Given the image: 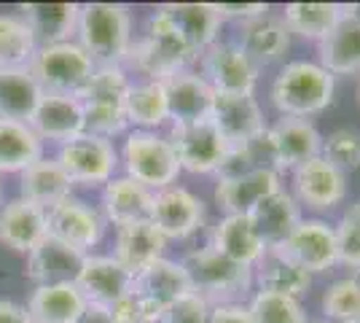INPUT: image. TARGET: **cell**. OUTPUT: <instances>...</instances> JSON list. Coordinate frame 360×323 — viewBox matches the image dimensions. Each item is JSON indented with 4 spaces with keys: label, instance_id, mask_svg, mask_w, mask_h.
<instances>
[{
    "label": "cell",
    "instance_id": "1",
    "mask_svg": "<svg viewBox=\"0 0 360 323\" xmlns=\"http://www.w3.org/2000/svg\"><path fill=\"white\" fill-rule=\"evenodd\" d=\"M75 44L94 65H127L135 44L132 11L121 3H84L75 25Z\"/></svg>",
    "mask_w": 360,
    "mask_h": 323
},
{
    "label": "cell",
    "instance_id": "2",
    "mask_svg": "<svg viewBox=\"0 0 360 323\" xmlns=\"http://www.w3.org/2000/svg\"><path fill=\"white\" fill-rule=\"evenodd\" d=\"M196 60H199V54L180 35V30L172 25V19L162 8H156L148 16L143 35L135 38V44L129 49L127 65L143 78L165 81L180 70H188Z\"/></svg>",
    "mask_w": 360,
    "mask_h": 323
},
{
    "label": "cell",
    "instance_id": "3",
    "mask_svg": "<svg viewBox=\"0 0 360 323\" xmlns=\"http://www.w3.org/2000/svg\"><path fill=\"white\" fill-rule=\"evenodd\" d=\"M336 92V78L312 60H293L280 68L271 81V106L280 116L309 119L330 106Z\"/></svg>",
    "mask_w": 360,
    "mask_h": 323
},
{
    "label": "cell",
    "instance_id": "4",
    "mask_svg": "<svg viewBox=\"0 0 360 323\" xmlns=\"http://www.w3.org/2000/svg\"><path fill=\"white\" fill-rule=\"evenodd\" d=\"M119 167L127 178L143 184L150 191L172 186L183 172L172 140L165 132L148 129H129L124 135L119 148Z\"/></svg>",
    "mask_w": 360,
    "mask_h": 323
},
{
    "label": "cell",
    "instance_id": "5",
    "mask_svg": "<svg viewBox=\"0 0 360 323\" xmlns=\"http://www.w3.org/2000/svg\"><path fill=\"white\" fill-rule=\"evenodd\" d=\"M183 267L188 272L191 289L207 305H226L240 302L253 286V270L245 264L231 262L212 246L196 248L183 256Z\"/></svg>",
    "mask_w": 360,
    "mask_h": 323
},
{
    "label": "cell",
    "instance_id": "6",
    "mask_svg": "<svg viewBox=\"0 0 360 323\" xmlns=\"http://www.w3.org/2000/svg\"><path fill=\"white\" fill-rule=\"evenodd\" d=\"M94 68L97 65L91 62L89 54L75 41L38 46V51H35V57L30 62V73L41 84L44 92L73 94V97H78L81 89L86 87Z\"/></svg>",
    "mask_w": 360,
    "mask_h": 323
},
{
    "label": "cell",
    "instance_id": "7",
    "mask_svg": "<svg viewBox=\"0 0 360 323\" xmlns=\"http://www.w3.org/2000/svg\"><path fill=\"white\" fill-rule=\"evenodd\" d=\"M54 159L68 172V178L81 186H105L119 172V148L113 140L94 138L89 132L62 143Z\"/></svg>",
    "mask_w": 360,
    "mask_h": 323
},
{
    "label": "cell",
    "instance_id": "8",
    "mask_svg": "<svg viewBox=\"0 0 360 323\" xmlns=\"http://www.w3.org/2000/svg\"><path fill=\"white\" fill-rule=\"evenodd\" d=\"M167 138L172 140L180 170L191 175H215L231 148L210 119L191 124H169Z\"/></svg>",
    "mask_w": 360,
    "mask_h": 323
},
{
    "label": "cell",
    "instance_id": "9",
    "mask_svg": "<svg viewBox=\"0 0 360 323\" xmlns=\"http://www.w3.org/2000/svg\"><path fill=\"white\" fill-rule=\"evenodd\" d=\"M199 73L218 94H255L258 73L250 57L234 41H218L199 54Z\"/></svg>",
    "mask_w": 360,
    "mask_h": 323
},
{
    "label": "cell",
    "instance_id": "10",
    "mask_svg": "<svg viewBox=\"0 0 360 323\" xmlns=\"http://www.w3.org/2000/svg\"><path fill=\"white\" fill-rule=\"evenodd\" d=\"M148 221L162 232L167 243L169 240H188L191 234H196L205 227L207 208L194 191H188L186 186L172 184L167 189L153 191Z\"/></svg>",
    "mask_w": 360,
    "mask_h": 323
},
{
    "label": "cell",
    "instance_id": "11",
    "mask_svg": "<svg viewBox=\"0 0 360 323\" xmlns=\"http://www.w3.org/2000/svg\"><path fill=\"white\" fill-rule=\"evenodd\" d=\"M105 232L108 221L105 215L100 213V208L78 200L75 194L49 210V234L78 248L81 253H91V248L103 243Z\"/></svg>",
    "mask_w": 360,
    "mask_h": 323
},
{
    "label": "cell",
    "instance_id": "12",
    "mask_svg": "<svg viewBox=\"0 0 360 323\" xmlns=\"http://www.w3.org/2000/svg\"><path fill=\"white\" fill-rule=\"evenodd\" d=\"M283 251L301 270L309 275L328 272L339 264V248H336V229L323 218H301L296 229L288 234Z\"/></svg>",
    "mask_w": 360,
    "mask_h": 323
},
{
    "label": "cell",
    "instance_id": "13",
    "mask_svg": "<svg viewBox=\"0 0 360 323\" xmlns=\"http://www.w3.org/2000/svg\"><path fill=\"white\" fill-rule=\"evenodd\" d=\"M132 280L135 275L124 264L116 262L110 253H86L81 272L75 277V286L84 293L86 305L110 308L121 296L132 291Z\"/></svg>",
    "mask_w": 360,
    "mask_h": 323
},
{
    "label": "cell",
    "instance_id": "14",
    "mask_svg": "<svg viewBox=\"0 0 360 323\" xmlns=\"http://www.w3.org/2000/svg\"><path fill=\"white\" fill-rule=\"evenodd\" d=\"M293 172V197L309 210H333L347 197V175L323 156L304 162Z\"/></svg>",
    "mask_w": 360,
    "mask_h": 323
},
{
    "label": "cell",
    "instance_id": "15",
    "mask_svg": "<svg viewBox=\"0 0 360 323\" xmlns=\"http://www.w3.org/2000/svg\"><path fill=\"white\" fill-rule=\"evenodd\" d=\"M32 132L46 143H68L86 132L84 122V103L73 94H51L44 92L41 103L30 119Z\"/></svg>",
    "mask_w": 360,
    "mask_h": 323
},
{
    "label": "cell",
    "instance_id": "16",
    "mask_svg": "<svg viewBox=\"0 0 360 323\" xmlns=\"http://www.w3.org/2000/svg\"><path fill=\"white\" fill-rule=\"evenodd\" d=\"M84 259H86V253H81L78 248L49 234L27 253V280L32 283V289L75 283Z\"/></svg>",
    "mask_w": 360,
    "mask_h": 323
},
{
    "label": "cell",
    "instance_id": "17",
    "mask_svg": "<svg viewBox=\"0 0 360 323\" xmlns=\"http://www.w3.org/2000/svg\"><path fill=\"white\" fill-rule=\"evenodd\" d=\"M210 122L218 127L229 146H245L248 140L258 135L266 122L264 110L258 106L255 94H218L212 100Z\"/></svg>",
    "mask_w": 360,
    "mask_h": 323
},
{
    "label": "cell",
    "instance_id": "18",
    "mask_svg": "<svg viewBox=\"0 0 360 323\" xmlns=\"http://www.w3.org/2000/svg\"><path fill=\"white\" fill-rule=\"evenodd\" d=\"M167 106H169V124H191L210 119L215 92L202 78L199 70L188 68L175 76L165 78Z\"/></svg>",
    "mask_w": 360,
    "mask_h": 323
},
{
    "label": "cell",
    "instance_id": "19",
    "mask_svg": "<svg viewBox=\"0 0 360 323\" xmlns=\"http://www.w3.org/2000/svg\"><path fill=\"white\" fill-rule=\"evenodd\" d=\"M49 237V213L25 197L0 205V243L16 253H30Z\"/></svg>",
    "mask_w": 360,
    "mask_h": 323
},
{
    "label": "cell",
    "instance_id": "20",
    "mask_svg": "<svg viewBox=\"0 0 360 323\" xmlns=\"http://www.w3.org/2000/svg\"><path fill=\"white\" fill-rule=\"evenodd\" d=\"M132 291L167 312L175 302H180L183 296H188L194 289H191L186 267L165 256V259L148 264L146 270L137 272L135 280H132Z\"/></svg>",
    "mask_w": 360,
    "mask_h": 323
},
{
    "label": "cell",
    "instance_id": "21",
    "mask_svg": "<svg viewBox=\"0 0 360 323\" xmlns=\"http://www.w3.org/2000/svg\"><path fill=\"white\" fill-rule=\"evenodd\" d=\"M283 189L280 172L271 170H250L237 178H226L215 186V205L224 215H250L258 202L264 197Z\"/></svg>",
    "mask_w": 360,
    "mask_h": 323
},
{
    "label": "cell",
    "instance_id": "22",
    "mask_svg": "<svg viewBox=\"0 0 360 323\" xmlns=\"http://www.w3.org/2000/svg\"><path fill=\"white\" fill-rule=\"evenodd\" d=\"M73 189L75 184L54 156H41L38 162L19 172V197L44 208L46 213L68 197H73Z\"/></svg>",
    "mask_w": 360,
    "mask_h": 323
},
{
    "label": "cell",
    "instance_id": "23",
    "mask_svg": "<svg viewBox=\"0 0 360 323\" xmlns=\"http://www.w3.org/2000/svg\"><path fill=\"white\" fill-rule=\"evenodd\" d=\"M234 44L250 57L255 68H264V65H271L285 54L290 46V32H288L283 16L266 11L250 22H242L240 35Z\"/></svg>",
    "mask_w": 360,
    "mask_h": 323
},
{
    "label": "cell",
    "instance_id": "24",
    "mask_svg": "<svg viewBox=\"0 0 360 323\" xmlns=\"http://www.w3.org/2000/svg\"><path fill=\"white\" fill-rule=\"evenodd\" d=\"M274 148H277V159H280V170H296L304 162L320 156L323 148V135L309 119H293V116H280L277 122L269 127Z\"/></svg>",
    "mask_w": 360,
    "mask_h": 323
},
{
    "label": "cell",
    "instance_id": "25",
    "mask_svg": "<svg viewBox=\"0 0 360 323\" xmlns=\"http://www.w3.org/2000/svg\"><path fill=\"white\" fill-rule=\"evenodd\" d=\"M253 283L258 286V291L283 293L301 302V296L312 289V275L301 270L280 246H271L253 267Z\"/></svg>",
    "mask_w": 360,
    "mask_h": 323
},
{
    "label": "cell",
    "instance_id": "26",
    "mask_svg": "<svg viewBox=\"0 0 360 323\" xmlns=\"http://www.w3.org/2000/svg\"><path fill=\"white\" fill-rule=\"evenodd\" d=\"M165 251L167 240L162 237V232L150 221H135V224L116 227V240H113L110 256L119 264H124L132 275H137L148 264L165 259Z\"/></svg>",
    "mask_w": 360,
    "mask_h": 323
},
{
    "label": "cell",
    "instance_id": "27",
    "mask_svg": "<svg viewBox=\"0 0 360 323\" xmlns=\"http://www.w3.org/2000/svg\"><path fill=\"white\" fill-rule=\"evenodd\" d=\"M150 200L153 191L137 184L132 178H127L124 172L110 178L103 186V197H100V213L105 215L108 224L124 227V224H135V221H148Z\"/></svg>",
    "mask_w": 360,
    "mask_h": 323
},
{
    "label": "cell",
    "instance_id": "28",
    "mask_svg": "<svg viewBox=\"0 0 360 323\" xmlns=\"http://www.w3.org/2000/svg\"><path fill=\"white\" fill-rule=\"evenodd\" d=\"M320 65L333 78L360 76V16L345 8L336 27L320 41Z\"/></svg>",
    "mask_w": 360,
    "mask_h": 323
},
{
    "label": "cell",
    "instance_id": "29",
    "mask_svg": "<svg viewBox=\"0 0 360 323\" xmlns=\"http://www.w3.org/2000/svg\"><path fill=\"white\" fill-rule=\"evenodd\" d=\"M210 246L229 256L231 262L245 264L250 270L266 253V243L261 240L248 215H221V221L212 227Z\"/></svg>",
    "mask_w": 360,
    "mask_h": 323
},
{
    "label": "cell",
    "instance_id": "30",
    "mask_svg": "<svg viewBox=\"0 0 360 323\" xmlns=\"http://www.w3.org/2000/svg\"><path fill=\"white\" fill-rule=\"evenodd\" d=\"M248 218L253 221L255 232L261 234L266 248H271L283 246L288 240V234L296 229V224L304 215H301V205L296 202V197L290 191H285V186H283L274 194L258 202Z\"/></svg>",
    "mask_w": 360,
    "mask_h": 323
},
{
    "label": "cell",
    "instance_id": "31",
    "mask_svg": "<svg viewBox=\"0 0 360 323\" xmlns=\"http://www.w3.org/2000/svg\"><path fill=\"white\" fill-rule=\"evenodd\" d=\"M19 11L35 35L38 46L75 41V25L81 11L78 3H27Z\"/></svg>",
    "mask_w": 360,
    "mask_h": 323
},
{
    "label": "cell",
    "instance_id": "32",
    "mask_svg": "<svg viewBox=\"0 0 360 323\" xmlns=\"http://www.w3.org/2000/svg\"><path fill=\"white\" fill-rule=\"evenodd\" d=\"M124 116L129 129H148L159 132L169 124V106H167L165 81L140 78L132 81L127 100H124Z\"/></svg>",
    "mask_w": 360,
    "mask_h": 323
},
{
    "label": "cell",
    "instance_id": "33",
    "mask_svg": "<svg viewBox=\"0 0 360 323\" xmlns=\"http://www.w3.org/2000/svg\"><path fill=\"white\" fill-rule=\"evenodd\" d=\"M162 11L172 19V25L191 44L196 54L218 44V32H221L224 19L218 16L212 3H167L162 6Z\"/></svg>",
    "mask_w": 360,
    "mask_h": 323
},
{
    "label": "cell",
    "instance_id": "34",
    "mask_svg": "<svg viewBox=\"0 0 360 323\" xmlns=\"http://www.w3.org/2000/svg\"><path fill=\"white\" fill-rule=\"evenodd\" d=\"M25 308L32 323H75L86 310V299L75 283L38 286L32 289L30 302Z\"/></svg>",
    "mask_w": 360,
    "mask_h": 323
},
{
    "label": "cell",
    "instance_id": "35",
    "mask_svg": "<svg viewBox=\"0 0 360 323\" xmlns=\"http://www.w3.org/2000/svg\"><path fill=\"white\" fill-rule=\"evenodd\" d=\"M41 97H44V89L30 73V68L0 73V119L30 124Z\"/></svg>",
    "mask_w": 360,
    "mask_h": 323
},
{
    "label": "cell",
    "instance_id": "36",
    "mask_svg": "<svg viewBox=\"0 0 360 323\" xmlns=\"http://www.w3.org/2000/svg\"><path fill=\"white\" fill-rule=\"evenodd\" d=\"M44 154V140L32 132L30 124L0 119V178L22 172Z\"/></svg>",
    "mask_w": 360,
    "mask_h": 323
},
{
    "label": "cell",
    "instance_id": "37",
    "mask_svg": "<svg viewBox=\"0 0 360 323\" xmlns=\"http://www.w3.org/2000/svg\"><path fill=\"white\" fill-rule=\"evenodd\" d=\"M342 14L345 8L339 3H288L283 8V22L290 35L320 44L336 27Z\"/></svg>",
    "mask_w": 360,
    "mask_h": 323
},
{
    "label": "cell",
    "instance_id": "38",
    "mask_svg": "<svg viewBox=\"0 0 360 323\" xmlns=\"http://www.w3.org/2000/svg\"><path fill=\"white\" fill-rule=\"evenodd\" d=\"M38 51V41L19 14H0V68L19 70L30 68Z\"/></svg>",
    "mask_w": 360,
    "mask_h": 323
},
{
    "label": "cell",
    "instance_id": "39",
    "mask_svg": "<svg viewBox=\"0 0 360 323\" xmlns=\"http://www.w3.org/2000/svg\"><path fill=\"white\" fill-rule=\"evenodd\" d=\"M132 81L135 78L129 76L127 65H97L78 97L86 106L124 108V100H127V92H129Z\"/></svg>",
    "mask_w": 360,
    "mask_h": 323
},
{
    "label": "cell",
    "instance_id": "40",
    "mask_svg": "<svg viewBox=\"0 0 360 323\" xmlns=\"http://www.w3.org/2000/svg\"><path fill=\"white\" fill-rule=\"evenodd\" d=\"M323 312H326L328 323L360 321V272L330 283L323 293Z\"/></svg>",
    "mask_w": 360,
    "mask_h": 323
},
{
    "label": "cell",
    "instance_id": "41",
    "mask_svg": "<svg viewBox=\"0 0 360 323\" xmlns=\"http://www.w3.org/2000/svg\"><path fill=\"white\" fill-rule=\"evenodd\" d=\"M248 310L253 323H307V312L299 299H290L283 293L255 291Z\"/></svg>",
    "mask_w": 360,
    "mask_h": 323
},
{
    "label": "cell",
    "instance_id": "42",
    "mask_svg": "<svg viewBox=\"0 0 360 323\" xmlns=\"http://www.w3.org/2000/svg\"><path fill=\"white\" fill-rule=\"evenodd\" d=\"M320 156L330 162L336 170H342L345 175L360 170V132L352 127L333 129L328 138H323Z\"/></svg>",
    "mask_w": 360,
    "mask_h": 323
},
{
    "label": "cell",
    "instance_id": "43",
    "mask_svg": "<svg viewBox=\"0 0 360 323\" xmlns=\"http://www.w3.org/2000/svg\"><path fill=\"white\" fill-rule=\"evenodd\" d=\"M333 229H336L339 264L360 272V200L347 208L339 224H333Z\"/></svg>",
    "mask_w": 360,
    "mask_h": 323
},
{
    "label": "cell",
    "instance_id": "44",
    "mask_svg": "<svg viewBox=\"0 0 360 323\" xmlns=\"http://www.w3.org/2000/svg\"><path fill=\"white\" fill-rule=\"evenodd\" d=\"M84 122H86V132L94 138H124L129 132V124L124 116V108L113 106H86L84 103Z\"/></svg>",
    "mask_w": 360,
    "mask_h": 323
},
{
    "label": "cell",
    "instance_id": "45",
    "mask_svg": "<svg viewBox=\"0 0 360 323\" xmlns=\"http://www.w3.org/2000/svg\"><path fill=\"white\" fill-rule=\"evenodd\" d=\"M242 148H245V154H248V159H250V165H253L255 170H271V172H280V175H283L269 127H264V129H261L258 135H253Z\"/></svg>",
    "mask_w": 360,
    "mask_h": 323
},
{
    "label": "cell",
    "instance_id": "46",
    "mask_svg": "<svg viewBox=\"0 0 360 323\" xmlns=\"http://www.w3.org/2000/svg\"><path fill=\"white\" fill-rule=\"evenodd\" d=\"M207 318H210V305L199 293L191 291L167 310L162 323H207Z\"/></svg>",
    "mask_w": 360,
    "mask_h": 323
},
{
    "label": "cell",
    "instance_id": "47",
    "mask_svg": "<svg viewBox=\"0 0 360 323\" xmlns=\"http://www.w3.org/2000/svg\"><path fill=\"white\" fill-rule=\"evenodd\" d=\"M212 6H215L221 19H234L240 25L269 11V6H264V3H212Z\"/></svg>",
    "mask_w": 360,
    "mask_h": 323
},
{
    "label": "cell",
    "instance_id": "48",
    "mask_svg": "<svg viewBox=\"0 0 360 323\" xmlns=\"http://www.w3.org/2000/svg\"><path fill=\"white\" fill-rule=\"evenodd\" d=\"M207 323H253L250 310L242 302H226V305H210Z\"/></svg>",
    "mask_w": 360,
    "mask_h": 323
},
{
    "label": "cell",
    "instance_id": "49",
    "mask_svg": "<svg viewBox=\"0 0 360 323\" xmlns=\"http://www.w3.org/2000/svg\"><path fill=\"white\" fill-rule=\"evenodd\" d=\"M0 323H32L25 305H16L11 299H0Z\"/></svg>",
    "mask_w": 360,
    "mask_h": 323
},
{
    "label": "cell",
    "instance_id": "50",
    "mask_svg": "<svg viewBox=\"0 0 360 323\" xmlns=\"http://www.w3.org/2000/svg\"><path fill=\"white\" fill-rule=\"evenodd\" d=\"M75 323H116L110 310L108 308H97V305H86V310L81 312V318Z\"/></svg>",
    "mask_w": 360,
    "mask_h": 323
},
{
    "label": "cell",
    "instance_id": "51",
    "mask_svg": "<svg viewBox=\"0 0 360 323\" xmlns=\"http://www.w3.org/2000/svg\"><path fill=\"white\" fill-rule=\"evenodd\" d=\"M0 202H3V181H0Z\"/></svg>",
    "mask_w": 360,
    "mask_h": 323
},
{
    "label": "cell",
    "instance_id": "52",
    "mask_svg": "<svg viewBox=\"0 0 360 323\" xmlns=\"http://www.w3.org/2000/svg\"><path fill=\"white\" fill-rule=\"evenodd\" d=\"M307 323H328V321H307Z\"/></svg>",
    "mask_w": 360,
    "mask_h": 323
},
{
    "label": "cell",
    "instance_id": "53",
    "mask_svg": "<svg viewBox=\"0 0 360 323\" xmlns=\"http://www.w3.org/2000/svg\"><path fill=\"white\" fill-rule=\"evenodd\" d=\"M358 97H360V81H358Z\"/></svg>",
    "mask_w": 360,
    "mask_h": 323
},
{
    "label": "cell",
    "instance_id": "54",
    "mask_svg": "<svg viewBox=\"0 0 360 323\" xmlns=\"http://www.w3.org/2000/svg\"><path fill=\"white\" fill-rule=\"evenodd\" d=\"M0 73H3V68H0Z\"/></svg>",
    "mask_w": 360,
    "mask_h": 323
},
{
    "label": "cell",
    "instance_id": "55",
    "mask_svg": "<svg viewBox=\"0 0 360 323\" xmlns=\"http://www.w3.org/2000/svg\"><path fill=\"white\" fill-rule=\"evenodd\" d=\"M358 323H360V321H358Z\"/></svg>",
    "mask_w": 360,
    "mask_h": 323
}]
</instances>
